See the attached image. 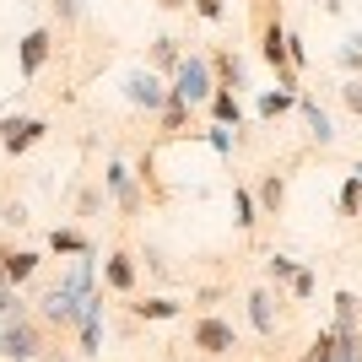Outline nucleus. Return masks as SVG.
<instances>
[{
  "label": "nucleus",
  "instance_id": "obj_1",
  "mask_svg": "<svg viewBox=\"0 0 362 362\" xmlns=\"http://www.w3.org/2000/svg\"><path fill=\"white\" fill-rule=\"evenodd\" d=\"M259 60L276 71V87H281V92H298V87H303V71L292 65V54H287L281 0H259Z\"/></svg>",
  "mask_w": 362,
  "mask_h": 362
},
{
  "label": "nucleus",
  "instance_id": "obj_2",
  "mask_svg": "<svg viewBox=\"0 0 362 362\" xmlns=\"http://www.w3.org/2000/svg\"><path fill=\"white\" fill-rule=\"evenodd\" d=\"M216 92V76H211V54H184L173 81H168V98H179V103H211Z\"/></svg>",
  "mask_w": 362,
  "mask_h": 362
},
{
  "label": "nucleus",
  "instance_id": "obj_3",
  "mask_svg": "<svg viewBox=\"0 0 362 362\" xmlns=\"http://www.w3.org/2000/svg\"><path fill=\"white\" fill-rule=\"evenodd\" d=\"M189 351H195V357L222 362V357L238 351V330H233L227 319H216V314H200L195 325H189Z\"/></svg>",
  "mask_w": 362,
  "mask_h": 362
},
{
  "label": "nucleus",
  "instance_id": "obj_4",
  "mask_svg": "<svg viewBox=\"0 0 362 362\" xmlns=\"http://www.w3.org/2000/svg\"><path fill=\"white\" fill-rule=\"evenodd\" d=\"M44 351H49V346H44V330H38L22 308H16L11 325L0 330V357H6V362H38Z\"/></svg>",
  "mask_w": 362,
  "mask_h": 362
},
{
  "label": "nucleus",
  "instance_id": "obj_5",
  "mask_svg": "<svg viewBox=\"0 0 362 362\" xmlns=\"http://www.w3.org/2000/svg\"><path fill=\"white\" fill-rule=\"evenodd\" d=\"M124 98H130V103L136 108H146V114H163V103H168V81L157 71H130L124 76Z\"/></svg>",
  "mask_w": 362,
  "mask_h": 362
},
{
  "label": "nucleus",
  "instance_id": "obj_6",
  "mask_svg": "<svg viewBox=\"0 0 362 362\" xmlns=\"http://www.w3.org/2000/svg\"><path fill=\"white\" fill-rule=\"evenodd\" d=\"M103 184H108V195H114V206H119L124 216H141V211H146V195H141L136 173H130V168H124V163H108Z\"/></svg>",
  "mask_w": 362,
  "mask_h": 362
},
{
  "label": "nucleus",
  "instance_id": "obj_7",
  "mask_svg": "<svg viewBox=\"0 0 362 362\" xmlns=\"http://www.w3.org/2000/svg\"><path fill=\"white\" fill-rule=\"evenodd\" d=\"M81 314H87V298H76L65 281L44 292V319H49V325H60V330H65V325H81Z\"/></svg>",
  "mask_w": 362,
  "mask_h": 362
},
{
  "label": "nucleus",
  "instance_id": "obj_8",
  "mask_svg": "<svg viewBox=\"0 0 362 362\" xmlns=\"http://www.w3.org/2000/svg\"><path fill=\"white\" fill-rule=\"evenodd\" d=\"M49 54H54V33H49V28L22 33V44H16V60H22V76H28V81L49 65Z\"/></svg>",
  "mask_w": 362,
  "mask_h": 362
},
{
  "label": "nucleus",
  "instance_id": "obj_9",
  "mask_svg": "<svg viewBox=\"0 0 362 362\" xmlns=\"http://www.w3.org/2000/svg\"><path fill=\"white\" fill-rule=\"evenodd\" d=\"M44 136H49V124H44V119H16V114H11V119H0V146L11 151V157H22V151L38 146Z\"/></svg>",
  "mask_w": 362,
  "mask_h": 362
},
{
  "label": "nucleus",
  "instance_id": "obj_10",
  "mask_svg": "<svg viewBox=\"0 0 362 362\" xmlns=\"http://www.w3.org/2000/svg\"><path fill=\"white\" fill-rule=\"evenodd\" d=\"M281 298H271V287H255L249 292V319H255V330L271 341L276 330H281V308H276Z\"/></svg>",
  "mask_w": 362,
  "mask_h": 362
},
{
  "label": "nucleus",
  "instance_id": "obj_11",
  "mask_svg": "<svg viewBox=\"0 0 362 362\" xmlns=\"http://www.w3.org/2000/svg\"><path fill=\"white\" fill-rule=\"evenodd\" d=\"M103 281L114 292H136V259L124 255V249H114V255L103 259Z\"/></svg>",
  "mask_w": 362,
  "mask_h": 362
},
{
  "label": "nucleus",
  "instance_id": "obj_12",
  "mask_svg": "<svg viewBox=\"0 0 362 362\" xmlns=\"http://www.w3.org/2000/svg\"><path fill=\"white\" fill-rule=\"evenodd\" d=\"M255 200H259V211H265V216H276L281 206H287V173H276V168H271V173L259 179Z\"/></svg>",
  "mask_w": 362,
  "mask_h": 362
},
{
  "label": "nucleus",
  "instance_id": "obj_13",
  "mask_svg": "<svg viewBox=\"0 0 362 362\" xmlns=\"http://www.w3.org/2000/svg\"><path fill=\"white\" fill-rule=\"evenodd\" d=\"M211 76H216V87L238 92L243 87V60L233 54V49H216V54H211Z\"/></svg>",
  "mask_w": 362,
  "mask_h": 362
},
{
  "label": "nucleus",
  "instance_id": "obj_14",
  "mask_svg": "<svg viewBox=\"0 0 362 362\" xmlns=\"http://www.w3.org/2000/svg\"><path fill=\"white\" fill-rule=\"evenodd\" d=\"M298 108H303V119H308V136H314L319 146H330V141H335V130H330V114H325V108H319L314 98H303V92H298Z\"/></svg>",
  "mask_w": 362,
  "mask_h": 362
},
{
  "label": "nucleus",
  "instance_id": "obj_15",
  "mask_svg": "<svg viewBox=\"0 0 362 362\" xmlns=\"http://www.w3.org/2000/svg\"><path fill=\"white\" fill-rule=\"evenodd\" d=\"M206 108H211V119H216V124H233V130H238V124H243L238 92H227V87H216V92H211V103H206Z\"/></svg>",
  "mask_w": 362,
  "mask_h": 362
},
{
  "label": "nucleus",
  "instance_id": "obj_16",
  "mask_svg": "<svg viewBox=\"0 0 362 362\" xmlns=\"http://www.w3.org/2000/svg\"><path fill=\"white\" fill-rule=\"evenodd\" d=\"M233 211H238V216H233V222H238V233H255V227H259V216H265V211H259V200L249 195L243 184L233 189Z\"/></svg>",
  "mask_w": 362,
  "mask_h": 362
},
{
  "label": "nucleus",
  "instance_id": "obj_17",
  "mask_svg": "<svg viewBox=\"0 0 362 362\" xmlns=\"http://www.w3.org/2000/svg\"><path fill=\"white\" fill-rule=\"evenodd\" d=\"M49 249H54V255H92V238L76 233V227H54V233H49Z\"/></svg>",
  "mask_w": 362,
  "mask_h": 362
},
{
  "label": "nucleus",
  "instance_id": "obj_18",
  "mask_svg": "<svg viewBox=\"0 0 362 362\" xmlns=\"http://www.w3.org/2000/svg\"><path fill=\"white\" fill-rule=\"evenodd\" d=\"M33 271H38V255H33V249H6V265H0V276H11L16 287H22Z\"/></svg>",
  "mask_w": 362,
  "mask_h": 362
},
{
  "label": "nucleus",
  "instance_id": "obj_19",
  "mask_svg": "<svg viewBox=\"0 0 362 362\" xmlns=\"http://www.w3.org/2000/svg\"><path fill=\"white\" fill-rule=\"evenodd\" d=\"M163 136H189V103H179V98L163 103Z\"/></svg>",
  "mask_w": 362,
  "mask_h": 362
},
{
  "label": "nucleus",
  "instance_id": "obj_20",
  "mask_svg": "<svg viewBox=\"0 0 362 362\" xmlns=\"http://www.w3.org/2000/svg\"><path fill=\"white\" fill-rule=\"evenodd\" d=\"M65 287H71L76 298H92V255H76L71 276H65Z\"/></svg>",
  "mask_w": 362,
  "mask_h": 362
},
{
  "label": "nucleus",
  "instance_id": "obj_21",
  "mask_svg": "<svg viewBox=\"0 0 362 362\" xmlns=\"http://www.w3.org/2000/svg\"><path fill=\"white\" fill-rule=\"evenodd\" d=\"M136 319H179V303L173 298H146V303H130Z\"/></svg>",
  "mask_w": 362,
  "mask_h": 362
},
{
  "label": "nucleus",
  "instance_id": "obj_22",
  "mask_svg": "<svg viewBox=\"0 0 362 362\" xmlns=\"http://www.w3.org/2000/svg\"><path fill=\"white\" fill-rule=\"evenodd\" d=\"M179 38H157V44H151V71H179Z\"/></svg>",
  "mask_w": 362,
  "mask_h": 362
},
{
  "label": "nucleus",
  "instance_id": "obj_23",
  "mask_svg": "<svg viewBox=\"0 0 362 362\" xmlns=\"http://www.w3.org/2000/svg\"><path fill=\"white\" fill-rule=\"evenodd\" d=\"M287 108H298V92H265L259 98V119H281Z\"/></svg>",
  "mask_w": 362,
  "mask_h": 362
},
{
  "label": "nucleus",
  "instance_id": "obj_24",
  "mask_svg": "<svg viewBox=\"0 0 362 362\" xmlns=\"http://www.w3.org/2000/svg\"><path fill=\"white\" fill-rule=\"evenodd\" d=\"M298 362H335V330H319L314 341H308V351H303Z\"/></svg>",
  "mask_w": 362,
  "mask_h": 362
},
{
  "label": "nucleus",
  "instance_id": "obj_25",
  "mask_svg": "<svg viewBox=\"0 0 362 362\" xmlns=\"http://www.w3.org/2000/svg\"><path fill=\"white\" fill-rule=\"evenodd\" d=\"M265 276H271V287H292V276H298V265H292L287 255H271V259H265Z\"/></svg>",
  "mask_w": 362,
  "mask_h": 362
},
{
  "label": "nucleus",
  "instance_id": "obj_26",
  "mask_svg": "<svg viewBox=\"0 0 362 362\" xmlns=\"http://www.w3.org/2000/svg\"><path fill=\"white\" fill-rule=\"evenodd\" d=\"M341 216H362V179L357 173L341 184Z\"/></svg>",
  "mask_w": 362,
  "mask_h": 362
},
{
  "label": "nucleus",
  "instance_id": "obj_27",
  "mask_svg": "<svg viewBox=\"0 0 362 362\" xmlns=\"http://www.w3.org/2000/svg\"><path fill=\"white\" fill-rule=\"evenodd\" d=\"M335 60H341V71H351V76H362V44H357V33H351L346 44H341V54H335Z\"/></svg>",
  "mask_w": 362,
  "mask_h": 362
},
{
  "label": "nucleus",
  "instance_id": "obj_28",
  "mask_svg": "<svg viewBox=\"0 0 362 362\" xmlns=\"http://www.w3.org/2000/svg\"><path fill=\"white\" fill-rule=\"evenodd\" d=\"M341 103L362 119V76H346V81H341Z\"/></svg>",
  "mask_w": 362,
  "mask_h": 362
},
{
  "label": "nucleus",
  "instance_id": "obj_29",
  "mask_svg": "<svg viewBox=\"0 0 362 362\" xmlns=\"http://www.w3.org/2000/svg\"><path fill=\"white\" fill-rule=\"evenodd\" d=\"M292 298H314V271H303V265H298V276H292Z\"/></svg>",
  "mask_w": 362,
  "mask_h": 362
},
{
  "label": "nucleus",
  "instance_id": "obj_30",
  "mask_svg": "<svg viewBox=\"0 0 362 362\" xmlns=\"http://www.w3.org/2000/svg\"><path fill=\"white\" fill-rule=\"evenodd\" d=\"M0 222H6V227H22V222H28V206H22V200H11V206L0 211Z\"/></svg>",
  "mask_w": 362,
  "mask_h": 362
},
{
  "label": "nucleus",
  "instance_id": "obj_31",
  "mask_svg": "<svg viewBox=\"0 0 362 362\" xmlns=\"http://www.w3.org/2000/svg\"><path fill=\"white\" fill-rule=\"evenodd\" d=\"M195 11L206 16V22H222V16H227V6H222V0H195Z\"/></svg>",
  "mask_w": 362,
  "mask_h": 362
},
{
  "label": "nucleus",
  "instance_id": "obj_32",
  "mask_svg": "<svg viewBox=\"0 0 362 362\" xmlns=\"http://www.w3.org/2000/svg\"><path fill=\"white\" fill-rule=\"evenodd\" d=\"M206 141H211L216 151H233V136H227V124H216V130H206Z\"/></svg>",
  "mask_w": 362,
  "mask_h": 362
},
{
  "label": "nucleus",
  "instance_id": "obj_33",
  "mask_svg": "<svg viewBox=\"0 0 362 362\" xmlns=\"http://www.w3.org/2000/svg\"><path fill=\"white\" fill-rule=\"evenodd\" d=\"M54 11H60V22H76V16H81V0H54Z\"/></svg>",
  "mask_w": 362,
  "mask_h": 362
},
{
  "label": "nucleus",
  "instance_id": "obj_34",
  "mask_svg": "<svg viewBox=\"0 0 362 362\" xmlns=\"http://www.w3.org/2000/svg\"><path fill=\"white\" fill-rule=\"evenodd\" d=\"M98 206H103V195H98V189H81V216H92Z\"/></svg>",
  "mask_w": 362,
  "mask_h": 362
},
{
  "label": "nucleus",
  "instance_id": "obj_35",
  "mask_svg": "<svg viewBox=\"0 0 362 362\" xmlns=\"http://www.w3.org/2000/svg\"><path fill=\"white\" fill-rule=\"evenodd\" d=\"M38 362H71V357H65V351H44Z\"/></svg>",
  "mask_w": 362,
  "mask_h": 362
},
{
  "label": "nucleus",
  "instance_id": "obj_36",
  "mask_svg": "<svg viewBox=\"0 0 362 362\" xmlns=\"http://www.w3.org/2000/svg\"><path fill=\"white\" fill-rule=\"evenodd\" d=\"M157 6H163V11H179V6H189V0H157Z\"/></svg>",
  "mask_w": 362,
  "mask_h": 362
},
{
  "label": "nucleus",
  "instance_id": "obj_37",
  "mask_svg": "<svg viewBox=\"0 0 362 362\" xmlns=\"http://www.w3.org/2000/svg\"><path fill=\"white\" fill-rule=\"evenodd\" d=\"M357 179H362V157H357Z\"/></svg>",
  "mask_w": 362,
  "mask_h": 362
},
{
  "label": "nucleus",
  "instance_id": "obj_38",
  "mask_svg": "<svg viewBox=\"0 0 362 362\" xmlns=\"http://www.w3.org/2000/svg\"><path fill=\"white\" fill-rule=\"evenodd\" d=\"M0 265H6V249H0Z\"/></svg>",
  "mask_w": 362,
  "mask_h": 362
},
{
  "label": "nucleus",
  "instance_id": "obj_39",
  "mask_svg": "<svg viewBox=\"0 0 362 362\" xmlns=\"http://www.w3.org/2000/svg\"><path fill=\"white\" fill-rule=\"evenodd\" d=\"M0 119H6V108H0Z\"/></svg>",
  "mask_w": 362,
  "mask_h": 362
},
{
  "label": "nucleus",
  "instance_id": "obj_40",
  "mask_svg": "<svg viewBox=\"0 0 362 362\" xmlns=\"http://www.w3.org/2000/svg\"><path fill=\"white\" fill-rule=\"evenodd\" d=\"M357 44H362V33H357Z\"/></svg>",
  "mask_w": 362,
  "mask_h": 362
}]
</instances>
